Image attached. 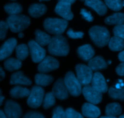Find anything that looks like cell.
<instances>
[{"label": "cell", "instance_id": "cell-17", "mask_svg": "<svg viewBox=\"0 0 124 118\" xmlns=\"http://www.w3.org/2000/svg\"><path fill=\"white\" fill-rule=\"evenodd\" d=\"M82 115L85 117L95 118L101 115V110L98 107L92 103H85L82 107Z\"/></svg>", "mask_w": 124, "mask_h": 118}, {"label": "cell", "instance_id": "cell-46", "mask_svg": "<svg viewBox=\"0 0 124 118\" xmlns=\"http://www.w3.org/2000/svg\"><path fill=\"white\" fill-rule=\"evenodd\" d=\"M6 118V115L5 114V113H4V111H2V110H0V118Z\"/></svg>", "mask_w": 124, "mask_h": 118}, {"label": "cell", "instance_id": "cell-7", "mask_svg": "<svg viewBox=\"0 0 124 118\" xmlns=\"http://www.w3.org/2000/svg\"><path fill=\"white\" fill-rule=\"evenodd\" d=\"M77 78L82 86H87L92 82L93 70L84 64H78L76 66Z\"/></svg>", "mask_w": 124, "mask_h": 118}, {"label": "cell", "instance_id": "cell-47", "mask_svg": "<svg viewBox=\"0 0 124 118\" xmlns=\"http://www.w3.org/2000/svg\"><path fill=\"white\" fill-rule=\"evenodd\" d=\"M24 33L22 32H19V33L18 34V37H19V38H23L24 37Z\"/></svg>", "mask_w": 124, "mask_h": 118}, {"label": "cell", "instance_id": "cell-22", "mask_svg": "<svg viewBox=\"0 0 124 118\" xmlns=\"http://www.w3.org/2000/svg\"><path fill=\"white\" fill-rule=\"evenodd\" d=\"M122 109L119 103L114 102L109 104L107 105L105 109V114L107 116H111L113 118H116L122 113Z\"/></svg>", "mask_w": 124, "mask_h": 118}, {"label": "cell", "instance_id": "cell-36", "mask_svg": "<svg viewBox=\"0 0 124 118\" xmlns=\"http://www.w3.org/2000/svg\"><path fill=\"white\" fill-rule=\"evenodd\" d=\"M113 33L115 36L119 37L124 39V24L117 25L113 29Z\"/></svg>", "mask_w": 124, "mask_h": 118}, {"label": "cell", "instance_id": "cell-8", "mask_svg": "<svg viewBox=\"0 0 124 118\" xmlns=\"http://www.w3.org/2000/svg\"><path fill=\"white\" fill-rule=\"evenodd\" d=\"M82 93L87 101L93 104H98L102 101V94L100 92L89 84L85 86L82 89Z\"/></svg>", "mask_w": 124, "mask_h": 118}, {"label": "cell", "instance_id": "cell-13", "mask_svg": "<svg viewBox=\"0 0 124 118\" xmlns=\"http://www.w3.org/2000/svg\"><path fill=\"white\" fill-rule=\"evenodd\" d=\"M54 96L60 100H65L69 98V92L62 79H59L55 82L52 89Z\"/></svg>", "mask_w": 124, "mask_h": 118}, {"label": "cell", "instance_id": "cell-38", "mask_svg": "<svg viewBox=\"0 0 124 118\" xmlns=\"http://www.w3.org/2000/svg\"><path fill=\"white\" fill-rule=\"evenodd\" d=\"M68 36L72 39H79L82 38L84 35L82 31H75L71 29H70L67 32Z\"/></svg>", "mask_w": 124, "mask_h": 118}, {"label": "cell", "instance_id": "cell-30", "mask_svg": "<svg viewBox=\"0 0 124 118\" xmlns=\"http://www.w3.org/2000/svg\"><path fill=\"white\" fill-rule=\"evenodd\" d=\"M108 94L111 99L124 101V87L120 88L111 87L108 90Z\"/></svg>", "mask_w": 124, "mask_h": 118}, {"label": "cell", "instance_id": "cell-5", "mask_svg": "<svg viewBox=\"0 0 124 118\" xmlns=\"http://www.w3.org/2000/svg\"><path fill=\"white\" fill-rule=\"evenodd\" d=\"M68 92L73 96H79L82 93V85L72 71H69L64 79Z\"/></svg>", "mask_w": 124, "mask_h": 118}, {"label": "cell", "instance_id": "cell-1", "mask_svg": "<svg viewBox=\"0 0 124 118\" xmlns=\"http://www.w3.org/2000/svg\"><path fill=\"white\" fill-rule=\"evenodd\" d=\"M48 52L51 55L56 56H65L70 51L67 40L61 35H56L52 38L48 44Z\"/></svg>", "mask_w": 124, "mask_h": 118}, {"label": "cell", "instance_id": "cell-29", "mask_svg": "<svg viewBox=\"0 0 124 118\" xmlns=\"http://www.w3.org/2000/svg\"><path fill=\"white\" fill-rule=\"evenodd\" d=\"M15 48L17 59L20 61H24L27 58L29 54V50L27 45L20 44L16 46Z\"/></svg>", "mask_w": 124, "mask_h": 118}, {"label": "cell", "instance_id": "cell-51", "mask_svg": "<svg viewBox=\"0 0 124 118\" xmlns=\"http://www.w3.org/2000/svg\"><path fill=\"white\" fill-rule=\"evenodd\" d=\"M12 1H15V0H12Z\"/></svg>", "mask_w": 124, "mask_h": 118}, {"label": "cell", "instance_id": "cell-26", "mask_svg": "<svg viewBox=\"0 0 124 118\" xmlns=\"http://www.w3.org/2000/svg\"><path fill=\"white\" fill-rule=\"evenodd\" d=\"M51 38L49 35L46 33L41 31L40 30H37L35 31V39L36 42L41 46H47L49 44Z\"/></svg>", "mask_w": 124, "mask_h": 118}, {"label": "cell", "instance_id": "cell-44", "mask_svg": "<svg viewBox=\"0 0 124 118\" xmlns=\"http://www.w3.org/2000/svg\"><path fill=\"white\" fill-rule=\"evenodd\" d=\"M4 99V96H3L2 95V92H1V89H0V107H1V105L2 104V102H3Z\"/></svg>", "mask_w": 124, "mask_h": 118}, {"label": "cell", "instance_id": "cell-10", "mask_svg": "<svg viewBox=\"0 0 124 118\" xmlns=\"http://www.w3.org/2000/svg\"><path fill=\"white\" fill-rule=\"evenodd\" d=\"M59 63L57 59L52 56H46L40 62L38 70L40 73H45L58 69Z\"/></svg>", "mask_w": 124, "mask_h": 118}, {"label": "cell", "instance_id": "cell-31", "mask_svg": "<svg viewBox=\"0 0 124 118\" xmlns=\"http://www.w3.org/2000/svg\"><path fill=\"white\" fill-rule=\"evenodd\" d=\"M4 8L5 11L10 15L19 14L23 11V7L19 4L15 3V2L7 4L5 5Z\"/></svg>", "mask_w": 124, "mask_h": 118}, {"label": "cell", "instance_id": "cell-42", "mask_svg": "<svg viewBox=\"0 0 124 118\" xmlns=\"http://www.w3.org/2000/svg\"><path fill=\"white\" fill-rule=\"evenodd\" d=\"M5 78V72L0 66V81H2Z\"/></svg>", "mask_w": 124, "mask_h": 118}, {"label": "cell", "instance_id": "cell-9", "mask_svg": "<svg viewBox=\"0 0 124 118\" xmlns=\"http://www.w3.org/2000/svg\"><path fill=\"white\" fill-rule=\"evenodd\" d=\"M28 46L30 50L31 59L34 63H40L46 57V50L42 48V46L38 44L36 41H29Z\"/></svg>", "mask_w": 124, "mask_h": 118}, {"label": "cell", "instance_id": "cell-16", "mask_svg": "<svg viewBox=\"0 0 124 118\" xmlns=\"http://www.w3.org/2000/svg\"><path fill=\"white\" fill-rule=\"evenodd\" d=\"M85 5L94 10L98 15L103 16L107 12L106 4L101 0H85Z\"/></svg>", "mask_w": 124, "mask_h": 118}, {"label": "cell", "instance_id": "cell-24", "mask_svg": "<svg viewBox=\"0 0 124 118\" xmlns=\"http://www.w3.org/2000/svg\"><path fill=\"white\" fill-rule=\"evenodd\" d=\"M35 83L37 86L46 87L48 86L53 81V78L50 75L39 73L36 75L35 77Z\"/></svg>", "mask_w": 124, "mask_h": 118}, {"label": "cell", "instance_id": "cell-3", "mask_svg": "<svg viewBox=\"0 0 124 118\" xmlns=\"http://www.w3.org/2000/svg\"><path fill=\"white\" fill-rule=\"evenodd\" d=\"M8 28L13 33L21 32L30 24V19L28 16L23 15H13L7 19Z\"/></svg>", "mask_w": 124, "mask_h": 118}, {"label": "cell", "instance_id": "cell-4", "mask_svg": "<svg viewBox=\"0 0 124 118\" xmlns=\"http://www.w3.org/2000/svg\"><path fill=\"white\" fill-rule=\"evenodd\" d=\"M68 26L67 21L59 18H47L44 22V27L46 31L53 35H61Z\"/></svg>", "mask_w": 124, "mask_h": 118}, {"label": "cell", "instance_id": "cell-40", "mask_svg": "<svg viewBox=\"0 0 124 118\" xmlns=\"http://www.w3.org/2000/svg\"><path fill=\"white\" fill-rule=\"evenodd\" d=\"M25 118H45L42 114L36 111H29L24 116Z\"/></svg>", "mask_w": 124, "mask_h": 118}, {"label": "cell", "instance_id": "cell-14", "mask_svg": "<svg viewBox=\"0 0 124 118\" xmlns=\"http://www.w3.org/2000/svg\"><path fill=\"white\" fill-rule=\"evenodd\" d=\"M17 45L15 38H10L7 40L0 47V61L6 59L11 55Z\"/></svg>", "mask_w": 124, "mask_h": 118}, {"label": "cell", "instance_id": "cell-2", "mask_svg": "<svg viewBox=\"0 0 124 118\" xmlns=\"http://www.w3.org/2000/svg\"><path fill=\"white\" fill-rule=\"evenodd\" d=\"M89 35L91 39L98 47H103L107 45L110 39V34L108 29L98 25L90 29Z\"/></svg>", "mask_w": 124, "mask_h": 118}, {"label": "cell", "instance_id": "cell-25", "mask_svg": "<svg viewBox=\"0 0 124 118\" xmlns=\"http://www.w3.org/2000/svg\"><path fill=\"white\" fill-rule=\"evenodd\" d=\"M30 91L27 88L21 86H15L10 90V94L12 98L18 99L28 96L30 94Z\"/></svg>", "mask_w": 124, "mask_h": 118}, {"label": "cell", "instance_id": "cell-45", "mask_svg": "<svg viewBox=\"0 0 124 118\" xmlns=\"http://www.w3.org/2000/svg\"><path fill=\"white\" fill-rule=\"evenodd\" d=\"M59 1H62V2H69L70 4H73L74 2L76 1V0H58Z\"/></svg>", "mask_w": 124, "mask_h": 118}, {"label": "cell", "instance_id": "cell-6", "mask_svg": "<svg viewBox=\"0 0 124 118\" xmlns=\"http://www.w3.org/2000/svg\"><path fill=\"white\" fill-rule=\"evenodd\" d=\"M44 96V90L40 86H34L31 88L27 99V104L32 109H38L42 104Z\"/></svg>", "mask_w": 124, "mask_h": 118}, {"label": "cell", "instance_id": "cell-11", "mask_svg": "<svg viewBox=\"0 0 124 118\" xmlns=\"http://www.w3.org/2000/svg\"><path fill=\"white\" fill-rule=\"evenodd\" d=\"M4 113L7 118H18L23 115V111L20 105L16 102L8 100L4 107Z\"/></svg>", "mask_w": 124, "mask_h": 118}, {"label": "cell", "instance_id": "cell-39", "mask_svg": "<svg viewBox=\"0 0 124 118\" xmlns=\"http://www.w3.org/2000/svg\"><path fill=\"white\" fill-rule=\"evenodd\" d=\"M81 15L82 18L88 22H92L93 21V16H92V13L85 8H82L81 10Z\"/></svg>", "mask_w": 124, "mask_h": 118}, {"label": "cell", "instance_id": "cell-19", "mask_svg": "<svg viewBox=\"0 0 124 118\" xmlns=\"http://www.w3.org/2000/svg\"><path fill=\"white\" fill-rule=\"evenodd\" d=\"M88 66L93 71H98L107 69L108 64L102 57L98 56L88 61Z\"/></svg>", "mask_w": 124, "mask_h": 118}, {"label": "cell", "instance_id": "cell-35", "mask_svg": "<svg viewBox=\"0 0 124 118\" xmlns=\"http://www.w3.org/2000/svg\"><path fill=\"white\" fill-rule=\"evenodd\" d=\"M52 117L53 118H66L65 111L60 106L56 107L52 112Z\"/></svg>", "mask_w": 124, "mask_h": 118}, {"label": "cell", "instance_id": "cell-37", "mask_svg": "<svg viewBox=\"0 0 124 118\" xmlns=\"http://www.w3.org/2000/svg\"><path fill=\"white\" fill-rule=\"evenodd\" d=\"M66 118H82L83 116L71 108H69L65 110Z\"/></svg>", "mask_w": 124, "mask_h": 118}, {"label": "cell", "instance_id": "cell-23", "mask_svg": "<svg viewBox=\"0 0 124 118\" xmlns=\"http://www.w3.org/2000/svg\"><path fill=\"white\" fill-rule=\"evenodd\" d=\"M108 46L111 50L114 52L121 51L124 48V41L123 39L115 36L110 39Z\"/></svg>", "mask_w": 124, "mask_h": 118}, {"label": "cell", "instance_id": "cell-48", "mask_svg": "<svg viewBox=\"0 0 124 118\" xmlns=\"http://www.w3.org/2000/svg\"><path fill=\"white\" fill-rule=\"evenodd\" d=\"M39 1H50V0H39Z\"/></svg>", "mask_w": 124, "mask_h": 118}, {"label": "cell", "instance_id": "cell-21", "mask_svg": "<svg viewBox=\"0 0 124 118\" xmlns=\"http://www.w3.org/2000/svg\"><path fill=\"white\" fill-rule=\"evenodd\" d=\"M47 10V7L43 4H33L29 8V14L35 18L42 16L46 13Z\"/></svg>", "mask_w": 124, "mask_h": 118}, {"label": "cell", "instance_id": "cell-27", "mask_svg": "<svg viewBox=\"0 0 124 118\" xmlns=\"http://www.w3.org/2000/svg\"><path fill=\"white\" fill-rule=\"evenodd\" d=\"M105 24L108 25H119L124 23V13H115L105 19Z\"/></svg>", "mask_w": 124, "mask_h": 118}, {"label": "cell", "instance_id": "cell-49", "mask_svg": "<svg viewBox=\"0 0 124 118\" xmlns=\"http://www.w3.org/2000/svg\"><path fill=\"white\" fill-rule=\"evenodd\" d=\"M120 118H124V115L120 116Z\"/></svg>", "mask_w": 124, "mask_h": 118}, {"label": "cell", "instance_id": "cell-18", "mask_svg": "<svg viewBox=\"0 0 124 118\" xmlns=\"http://www.w3.org/2000/svg\"><path fill=\"white\" fill-rule=\"evenodd\" d=\"M77 53L78 56L84 61H88L94 55V50L92 46L85 44L78 48Z\"/></svg>", "mask_w": 124, "mask_h": 118}, {"label": "cell", "instance_id": "cell-20", "mask_svg": "<svg viewBox=\"0 0 124 118\" xmlns=\"http://www.w3.org/2000/svg\"><path fill=\"white\" fill-rule=\"evenodd\" d=\"M11 85H24L30 86L31 81L30 79L25 76L23 71H17L12 75L10 78Z\"/></svg>", "mask_w": 124, "mask_h": 118}, {"label": "cell", "instance_id": "cell-15", "mask_svg": "<svg viewBox=\"0 0 124 118\" xmlns=\"http://www.w3.org/2000/svg\"><path fill=\"white\" fill-rule=\"evenodd\" d=\"M92 86L101 93H106L108 91V86L104 76L99 72H96L93 75Z\"/></svg>", "mask_w": 124, "mask_h": 118}, {"label": "cell", "instance_id": "cell-41", "mask_svg": "<svg viewBox=\"0 0 124 118\" xmlns=\"http://www.w3.org/2000/svg\"><path fill=\"white\" fill-rule=\"evenodd\" d=\"M116 73L119 76H124V61L117 67L116 69Z\"/></svg>", "mask_w": 124, "mask_h": 118}, {"label": "cell", "instance_id": "cell-28", "mask_svg": "<svg viewBox=\"0 0 124 118\" xmlns=\"http://www.w3.org/2000/svg\"><path fill=\"white\" fill-rule=\"evenodd\" d=\"M4 67L7 71H12L20 69L22 66L21 61L15 58H8L4 63Z\"/></svg>", "mask_w": 124, "mask_h": 118}, {"label": "cell", "instance_id": "cell-32", "mask_svg": "<svg viewBox=\"0 0 124 118\" xmlns=\"http://www.w3.org/2000/svg\"><path fill=\"white\" fill-rule=\"evenodd\" d=\"M56 97L52 92L46 94L43 100V108L46 110L50 109L55 104Z\"/></svg>", "mask_w": 124, "mask_h": 118}, {"label": "cell", "instance_id": "cell-33", "mask_svg": "<svg viewBox=\"0 0 124 118\" xmlns=\"http://www.w3.org/2000/svg\"><path fill=\"white\" fill-rule=\"evenodd\" d=\"M107 7L114 11H119L123 7L122 0H105Z\"/></svg>", "mask_w": 124, "mask_h": 118}, {"label": "cell", "instance_id": "cell-34", "mask_svg": "<svg viewBox=\"0 0 124 118\" xmlns=\"http://www.w3.org/2000/svg\"><path fill=\"white\" fill-rule=\"evenodd\" d=\"M8 29V25L7 22H4L3 21H0V40L1 41L6 38Z\"/></svg>", "mask_w": 124, "mask_h": 118}, {"label": "cell", "instance_id": "cell-43", "mask_svg": "<svg viewBox=\"0 0 124 118\" xmlns=\"http://www.w3.org/2000/svg\"><path fill=\"white\" fill-rule=\"evenodd\" d=\"M118 58H119V59L122 62L124 61V50L122 51V52H121V53L119 54Z\"/></svg>", "mask_w": 124, "mask_h": 118}, {"label": "cell", "instance_id": "cell-50", "mask_svg": "<svg viewBox=\"0 0 124 118\" xmlns=\"http://www.w3.org/2000/svg\"><path fill=\"white\" fill-rule=\"evenodd\" d=\"M80 1H84L85 0H80Z\"/></svg>", "mask_w": 124, "mask_h": 118}, {"label": "cell", "instance_id": "cell-12", "mask_svg": "<svg viewBox=\"0 0 124 118\" xmlns=\"http://www.w3.org/2000/svg\"><path fill=\"white\" fill-rule=\"evenodd\" d=\"M71 4L69 2L59 1L54 8V12L56 14L67 21L71 20L74 15L71 9Z\"/></svg>", "mask_w": 124, "mask_h": 118}]
</instances>
